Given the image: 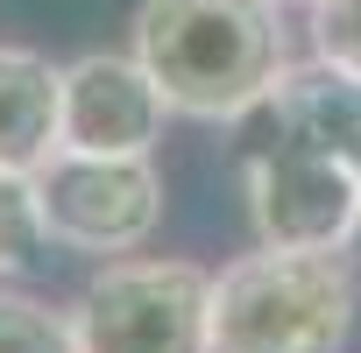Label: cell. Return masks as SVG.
I'll return each instance as SVG.
<instances>
[{"label": "cell", "mask_w": 361, "mask_h": 353, "mask_svg": "<svg viewBox=\"0 0 361 353\" xmlns=\"http://www.w3.org/2000/svg\"><path fill=\"white\" fill-rule=\"evenodd\" d=\"M163 92L135 50H85L64 64L57 92V148L64 155H149L163 141Z\"/></svg>", "instance_id": "cell-6"}, {"label": "cell", "mask_w": 361, "mask_h": 353, "mask_svg": "<svg viewBox=\"0 0 361 353\" xmlns=\"http://www.w3.org/2000/svg\"><path fill=\"white\" fill-rule=\"evenodd\" d=\"M57 92L64 64L0 43V169H43L57 155Z\"/></svg>", "instance_id": "cell-8"}, {"label": "cell", "mask_w": 361, "mask_h": 353, "mask_svg": "<svg viewBox=\"0 0 361 353\" xmlns=\"http://www.w3.org/2000/svg\"><path fill=\"white\" fill-rule=\"evenodd\" d=\"M262 120L326 148L333 162H347L361 176V71H340L326 57H305L276 78V92L262 99Z\"/></svg>", "instance_id": "cell-7"}, {"label": "cell", "mask_w": 361, "mask_h": 353, "mask_svg": "<svg viewBox=\"0 0 361 353\" xmlns=\"http://www.w3.org/2000/svg\"><path fill=\"white\" fill-rule=\"evenodd\" d=\"M50 248L43 233V198H36V169H0V283H15L36 269Z\"/></svg>", "instance_id": "cell-9"}, {"label": "cell", "mask_w": 361, "mask_h": 353, "mask_svg": "<svg viewBox=\"0 0 361 353\" xmlns=\"http://www.w3.org/2000/svg\"><path fill=\"white\" fill-rule=\"evenodd\" d=\"M43 233L64 255H135L163 226V176L149 155H50L36 169Z\"/></svg>", "instance_id": "cell-5"}, {"label": "cell", "mask_w": 361, "mask_h": 353, "mask_svg": "<svg viewBox=\"0 0 361 353\" xmlns=\"http://www.w3.org/2000/svg\"><path fill=\"white\" fill-rule=\"evenodd\" d=\"M78 353H213V276L163 255H114L71 304Z\"/></svg>", "instance_id": "cell-3"}, {"label": "cell", "mask_w": 361, "mask_h": 353, "mask_svg": "<svg viewBox=\"0 0 361 353\" xmlns=\"http://www.w3.org/2000/svg\"><path fill=\"white\" fill-rule=\"evenodd\" d=\"M354 269L340 248H255L213 276V353H340Z\"/></svg>", "instance_id": "cell-2"}, {"label": "cell", "mask_w": 361, "mask_h": 353, "mask_svg": "<svg viewBox=\"0 0 361 353\" xmlns=\"http://www.w3.org/2000/svg\"><path fill=\"white\" fill-rule=\"evenodd\" d=\"M241 191L255 248H347L361 233V176L269 120L241 155Z\"/></svg>", "instance_id": "cell-4"}, {"label": "cell", "mask_w": 361, "mask_h": 353, "mask_svg": "<svg viewBox=\"0 0 361 353\" xmlns=\"http://www.w3.org/2000/svg\"><path fill=\"white\" fill-rule=\"evenodd\" d=\"M312 22V57L340 64V71H361V0H312L305 8Z\"/></svg>", "instance_id": "cell-11"}, {"label": "cell", "mask_w": 361, "mask_h": 353, "mask_svg": "<svg viewBox=\"0 0 361 353\" xmlns=\"http://www.w3.org/2000/svg\"><path fill=\"white\" fill-rule=\"evenodd\" d=\"M269 8H312V0H269Z\"/></svg>", "instance_id": "cell-12"}, {"label": "cell", "mask_w": 361, "mask_h": 353, "mask_svg": "<svg viewBox=\"0 0 361 353\" xmlns=\"http://www.w3.org/2000/svg\"><path fill=\"white\" fill-rule=\"evenodd\" d=\"M135 57L185 120H248L290 71L283 8L269 0H142Z\"/></svg>", "instance_id": "cell-1"}, {"label": "cell", "mask_w": 361, "mask_h": 353, "mask_svg": "<svg viewBox=\"0 0 361 353\" xmlns=\"http://www.w3.org/2000/svg\"><path fill=\"white\" fill-rule=\"evenodd\" d=\"M0 353H78L71 311H57L29 290H0Z\"/></svg>", "instance_id": "cell-10"}]
</instances>
